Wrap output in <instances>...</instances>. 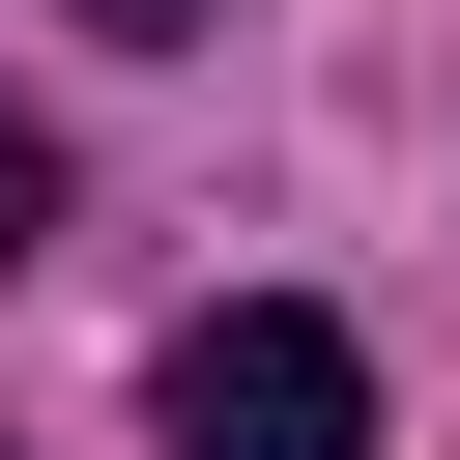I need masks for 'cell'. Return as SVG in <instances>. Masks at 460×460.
<instances>
[{"instance_id": "cell-1", "label": "cell", "mask_w": 460, "mask_h": 460, "mask_svg": "<svg viewBox=\"0 0 460 460\" xmlns=\"http://www.w3.org/2000/svg\"><path fill=\"white\" fill-rule=\"evenodd\" d=\"M144 431H172V460H374V345H345L316 288H230V316H172Z\"/></svg>"}, {"instance_id": "cell-2", "label": "cell", "mask_w": 460, "mask_h": 460, "mask_svg": "<svg viewBox=\"0 0 460 460\" xmlns=\"http://www.w3.org/2000/svg\"><path fill=\"white\" fill-rule=\"evenodd\" d=\"M0 259H58V144H29V115H0Z\"/></svg>"}, {"instance_id": "cell-3", "label": "cell", "mask_w": 460, "mask_h": 460, "mask_svg": "<svg viewBox=\"0 0 460 460\" xmlns=\"http://www.w3.org/2000/svg\"><path fill=\"white\" fill-rule=\"evenodd\" d=\"M86 29H115V58H172V29H230V0H86Z\"/></svg>"}]
</instances>
